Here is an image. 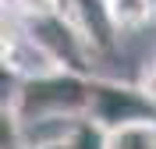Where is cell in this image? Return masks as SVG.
Returning a JSON list of instances; mask_svg holds the SVG:
<instances>
[{"label":"cell","instance_id":"obj_9","mask_svg":"<svg viewBox=\"0 0 156 149\" xmlns=\"http://www.w3.org/2000/svg\"><path fill=\"white\" fill-rule=\"evenodd\" d=\"M153 4H156V0H153Z\"/></svg>","mask_w":156,"mask_h":149},{"label":"cell","instance_id":"obj_8","mask_svg":"<svg viewBox=\"0 0 156 149\" xmlns=\"http://www.w3.org/2000/svg\"><path fill=\"white\" fill-rule=\"evenodd\" d=\"M32 149H71V139H60V142H36Z\"/></svg>","mask_w":156,"mask_h":149},{"label":"cell","instance_id":"obj_5","mask_svg":"<svg viewBox=\"0 0 156 149\" xmlns=\"http://www.w3.org/2000/svg\"><path fill=\"white\" fill-rule=\"evenodd\" d=\"M103 149H156V117L103 131Z\"/></svg>","mask_w":156,"mask_h":149},{"label":"cell","instance_id":"obj_1","mask_svg":"<svg viewBox=\"0 0 156 149\" xmlns=\"http://www.w3.org/2000/svg\"><path fill=\"white\" fill-rule=\"evenodd\" d=\"M92 78L82 71H53L43 78H25L7 85L4 107H11L25 124L39 121H78L89 114Z\"/></svg>","mask_w":156,"mask_h":149},{"label":"cell","instance_id":"obj_2","mask_svg":"<svg viewBox=\"0 0 156 149\" xmlns=\"http://www.w3.org/2000/svg\"><path fill=\"white\" fill-rule=\"evenodd\" d=\"M96 128L110 131L131 121H149L156 117V107L142 96L138 85H124V82H99L92 78V96H89V114Z\"/></svg>","mask_w":156,"mask_h":149},{"label":"cell","instance_id":"obj_3","mask_svg":"<svg viewBox=\"0 0 156 149\" xmlns=\"http://www.w3.org/2000/svg\"><path fill=\"white\" fill-rule=\"evenodd\" d=\"M21 21L29 25V32L68 71L89 75V53H92V46H89V39L82 36V29H78L64 11H43V14H29V18H21Z\"/></svg>","mask_w":156,"mask_h":149},{"label":"cell","instance_id":"obj_7","mask_svg":"<svg viewBox=\"0 0 156 149\" xmlns=\"http://www.w3.org/2000/svg\"><path fill=\"white\" fill-rule=\"evenodd\" d=\"M138 89H142V96L149 99V103H153L156 107V60L153 64H146V68H142V75H138V82H135Z\"/></svg>","mask_w":156,"mask_h":149},{"label":"cell","instance_id":"obj_4","mask_svg":"<svg viewBox=\"0 0 156 149\" xmlns=\"http://www.w3.org/2000/svg\"><path fill=\"white\" fill-rule=\"evenodd\" d=\"M53 71H68L43 43L29 32V25L21 21V29H7L4 32V75L11 78H43Z\"/></svg>","mask_w":156,"mask_h":149},{"label":"cell","instance_id":"obj_6","mask_svg":"<svg viewBox=\"0 0 156 149\" xmlns=\"http://www.w3.org/2000/svg\"><path fill=\"white\" fill-rule=\"evenodd\" d=\"M107 7H110V18H114L117 32H135L156 18L153 0H107Z\"/></svg>","mask_w":156,"mask_h":149}]
</instances>
